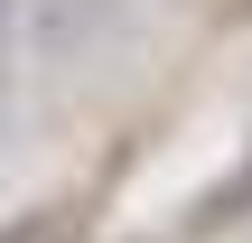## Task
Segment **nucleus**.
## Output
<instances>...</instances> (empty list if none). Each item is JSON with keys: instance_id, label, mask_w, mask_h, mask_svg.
I'll list each match as a JSON object with an SVG mask.
<instances>
[{"instance_id": "7ed1b4c3", "label": "nucleus", "mask_w": 252, "mask_h": 243, "mask_svg": "<svg viewBox=\"0 0 252 243\" xmlns=\"http://www.w3.org/2000/svg\"><path fill=\"white\" fill-rule=\"evenodd\" d=\"M0 243H65V225H56V206H28V215L0 225Z\"/></svg>"}, {"instance_id": "39448f33", "label": "nucleus", "mask_w": 252, "mask_h": 243, "mask_svg": "<svg viewBox=\"0 0 252 243\" xmlns=\"http://www.w3.org/2000/svg\"><path fill=\"white\" fill-rule=\"evenodd\" d=\"M234 9H243V19H252V0H234Z\"/></svg>"}, {"instance_id": "f03ea898", "label": "nucleus", "mask_w": 252, "mask_h": 243, "mask_svg": "<svg viewBox=\"0 0 252 243\" xmlns=\"http://www.w3.org/2000/svg\"><path fill=\"white\" fill-rule=\"evenodd\" d=\"M243 206H252V159L234 169V178H224V187H215V197H206V206H196V215H206V225H234Z\"/></svg>"}, {"instance_id": "20e7f679", "label": "nucleus", "mask_w": 252, "mask_h": 243, "mask_svg": "<svg viewBox=\"0 0 252 243\" xmlns=\"http://www.w3.org/2000/svg\"><path fill=\"white\" fill-rule=\"evenodd\" d=\"M9 37H19V0H0V66H9Z\"/></svg>"}, {"instance_id": "f257e3e1", "label": "nucleus", "mask_w": 252, "mask_h": 243, "mask_svg": "<svg viewBox=\"0 0 252 243\" xmlns=\"http://www.w3.org/2000/svg\"><path fill=\"white\" fill-rule=\"evenodd\" d=\"M112 9L122 0H28V37H37V56H75L112 28Z\"/></svg>"}]
</instances>
